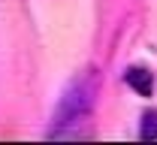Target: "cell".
I'll use <instances>...</instances> for the list:
<instances>
[{"label":"cell","mask_w":157,"mask_h":145,"mask_svg":"<svg viewBox=\"0 0 157 145\" xmlns=\"http://www.w3.org/2000/svg\"><path fill=\"white\" fill-rule=\"evenodd\" d=\"M94 100H97V79L91 73H82L63 88L58 100V109L52 115V130L48 139H78L85 136L82 124H88L91 112H94Z\"/></svg>","instance_id":"obj_1"},{"label":"cell","mask_w":157,"mask_h":145,"mask_svg":"<svg viewBox=\"0 0 157 145\" xmlns=\"http://www.w3.org/2000/svg\"><path fill=\"white\" fill-rule=\"evenodd\" d=\"M124 79L127 85L142 94V97H151V91H154V76H151V70H145V67H130L127 73H124Z\"/></svg>","instance_id":"obj_2"},{"label":"cell","mask_w":157,"mask_h":145,"mask_svg":"<svg viewBox=\"0 0 157 145\" xmlns=\"http://www.w3.org/2000/svg\"><path fill=\"white\" fill-rule=\"evenodd\" d=\"M139 136L148 142V139H157V112H148L145 118H142V130H139Z\"/></svg>","instance_id":"obj_3"}]
</instances>
